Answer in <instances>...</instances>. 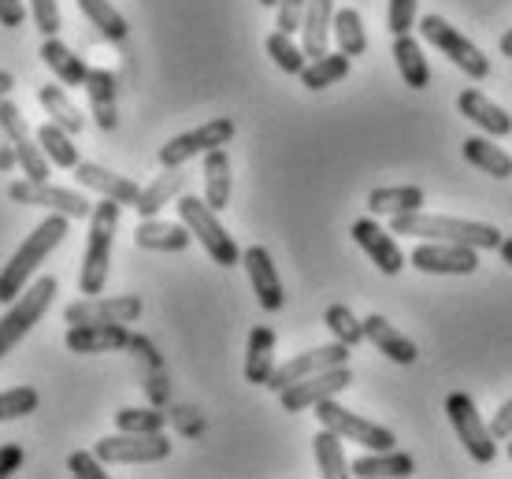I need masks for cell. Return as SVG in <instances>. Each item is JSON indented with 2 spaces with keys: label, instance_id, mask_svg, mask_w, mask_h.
I'll return each instance as SVG.
<instances>
[{
  "label": "cell",
  "instance_id": "38",
  "mask_svg": "<svg viewBox=\"0 0 512 479\" xmlns=\"http://www.w3.org/2000/svg\"><path fill=\"white\" fill-rule=\"evenodd\" d=\"M334 41H338V49L346 52L349 60L368 52V34H364V19H360L357 8L334 12Z\"/></svg>",
  "mask_w": 512,
  "mask_h": 479
},
{
  "label": "cell",
  "instance_id": "5",
  "mask_svg": "<svg viewBox=\"0 0 512 479\" xmlns=\"http://www.w3.org/2000/svg\"><path fill=\"white\" fill-rule=\"evenodd\" d=\"M175 208H179V220L190 227V234L205 246V253L216 260L219 268H234V264H242V249H238V242L227 234V227L219 223V212L208 205V201L190 197V194H179Z\"/></svg>",
  "mask_w": 512,
  "mask_h": 479
},
{
  "label": "cell",
  "instance_id": "29",
  "mask_svg": "<svg viewBox=\"0 0 512 479\" xmlns=\"http://www.w3.org/2000/svg\"><path fill=\"white\" fill-rule=\"evenodd\" d=\"M231 190H234V179H231V156L227 149L219 145V149H208L205 153V201L216 212L231 205Z\"/></svg>",
  "mask_w": 512,
  "mask_h": 479
},
{
  "label": "cell",
  "instance_id": "49",
  "mask_svg": "<svg viewBox=\"0 0 512 479\" xmlns=\"http://www.w3.org/2000/svg\"><path fill=\"white\" fill-rule=\"evenodd\" d=\"M26 23V4L23 0H0V26H8V30H15V26Z\"/></svg>",
  "mask_w": 512,
  "mask_h": 479
},
{
  "label": "cell",
  "instance_id": "28",
  "mask_svg": "<svg viewBox=\"0 0 512 479\" xmlns=\"http://www.w3.org/2000/svg\"><path fill=\"white\" fill-rule=\"evenodd\" d=\"M41 60H45V67H49L52 75L60 78L64 86H86V75H90V67H86V60L78 56V52H71L60 38H45L41 41Z\"/></svg>",
  "mask_w": 512,
  "mask_h": 479
},
{
  "label": "cell",
  "instance_id": "46",
  "mask_svg": "<svg viewBox=\"0 0 512 479\" xmlns=\"http://www.w3.org/2000/svg\"><path fill=\"white\" fill-rule=\"evenodd\" d=\"M67 468H71V476H78V479H108L101 457L86 454V450H78V454L67 457Z\"/></svg>",
  "mask_w": 512,
  "mask_h": 479
},
{
  "label": "cell",
  "instance_id": "11",
  "mask_svg": "<svg viewBox=\"0 0 512 479\" xmlns=\"http://www.w3.org/2000/svg\"><path fill=\"white\" fill-rule=\"evenodd\" d=\"M234 138V119L219 116V119H208L201 127L186 130L179 138H171V142L160 149V164L164 168H182V164H190L193 156H205L208 149H219V145H227Z\"/></svg>",
  "mask_w": 512,
  "mask_h": 479
},
{
  "label": "cell",
  "instance_id": "43",
  "mask_svg": "<svg viewBox=\"0 0 512 479\" xmlns=\"http://www.w3.org/2000/svg\"><path fill=\"white\" fill-rule=\"evenodd\" d=\"M167 416L156 413V409H119L116 413V428L119 431H138V435H149V431H164Z\"/></svg>",
  "mask_w": 512,
  "mask_h": 479
},
{
  "label": "cell",
  "instance_id": "56",
  "mask_svg": "<svg viewBox=\"0 0 512 479\" xmlns=\"http://www.w3.org/2000/svg\"><path fill=\"white\" fill-rule=\"evenodd\" d=\"M505 442H509V461H512V435H509V439H505Z\"/></svg>",
  "mask_w": 512,
  "mask_h": 479
},
{
  "label": "cell",
  "instance_id": "16",
  "mask_svg": "<svg viewBox=\"0 0 512 479\" xmlns=\"http://www.w3.org/2000/svg\"><path fill=\"white\" fill-rule=\"evenodd\" d=\"M138 294H119V298H82L64 309L67 324H134L141 316Z\"/></svg>",
  "mask_w": 512,
  "mask_h": 479
},
{
  "label": "cell",
  "instance_id": "9",
  "mask_svg": "<svg viewBox=\"0 0 512 479\" xmlns=\"http://www.w3.org/2000/svg\"><path fill=\"white\" fill-rule=\"evenodd\" d=\"M316 416H320L323 428H331L334 435H342V439H349V442H360L364 450H394L397 446L394 431L383 428V424H372V420H364V416H357V413H349V409H342L334 398H323V402L316 405Z\"/></svg>",
  "mask_w": 512,
  "mask_h": 479
},
{
  "label": "cell",
  "instance_id": "35",
  "mask_svg": "<svg viewBox=\"0 0 512 479\" xmlns=\"http://www.w3.org/2000/svg\"><path fill=\"white\" fill-rule=\"evenodd\" d=\"M368 208L375 216H397V212H416L423 208L420 186H379L368 194Z\"/></svg>",
  "mask_w": 512,
  "mask_h": 479
},
{
  "label": "cell",
  "instance_id": "53",
  "mask_svg": "<svg viewBox=\"0 0 512 479\" xmlns=\"http://www.w3.org/2000/svg\"><path fill=\"white\" fill-rule=\"evenodd\" d=\"M498 253H501V260H505V264H512V238H501Z\"/></svg>",
  "mask_w": 512,
  "mask_h": 479
},
{
  "label": "cell",
  "instance_id": "50",
  "mask_svg": "<svg viewBox=\"0 0 512 479\" xmlns=\"http://www.w3.org/2000/svg\"><path fill=\"white\" fill-rule=\"evenodd\" d=\"M490 435H494L498 442H505L512 435V398L494 413V420H490Z\"/></svg>",
  "mask_w": 512,
  "mask_h": 479
},
{
  "label": "cell",
  "instance_id": "7",
  "mask_svg": "<svg viewBox=\"0 0 512 479\" xmlns=\"http://www.w3.org/2000/svg\"><path fill=\"white\" fill-rule=\"evenodd\" d=\"M93 454L101 457L104 465H156V461L171 457V439L164 431H149V435L119 431V435L97 442Z\"/></svg>",
  "mask_w": 512,
  "mask_h": 479
},
{
  "label": "cell",
  "instance_id": "24",
  "mask_svg": "<svg viewBox=\"0 0 512 479\" xmlns=\"http://www.w3.org/2000/svg\"><path fill=\"white\" fill-rule=\"evenodd\" d=\"M364 338H368L383 357H390L394 364H416V357H420L416 342L401 335L386 316H364Z\"/></svg>",
  "mask_w": 512,
  "mask_h": 479
},
{
  "label": "cell",
  "instance_id": "45",
  "mask_svg": "<svg viewBox=\"0 0 512 479\" xmlns=\"http://www.w3.org/2000/svg\"><path fill=\"white\" fill-rule=\"evenodd\" d=\"M30 15L45 38H56V30H60V4L56 0H30Z\"/></svg>",
  "mask_w": 512,
  "mask_h": 479
},
{
  "label": "cell",
  "instance_id": "3",
  "mask_svg": "<svg viewBox=\"0 0 512 479\" xmlns=\"http://www.w3.org/2000/svg\"><path fill=\"white\" fill-rule=\"evenodd\" d=\"M119 212L123 205L104 197L101 205H93L90 212V238H86V253H82V272H78V290L86 298L104 294L108 283V268H112V242H116Z\"/></svg>",
  "mask_w": 512,
  "mask_h": 479
},
{
  "label": "cell",
  "instance_id": "18",
  "mask_svg": "<svg viewBox=\"0 0 512 479\" xmlns=\"http://www.w3.org/2000/svg\"><path fill=\"white\" fill-rule=\"evenodd\" d=\"M130 327L127 324H71L67 327V350L93 357V353H119L130 346Z\"/></svg>",
  "mask_w": 512,
  "mask_h": 479
},
{
  "label": "cell",
  "instance_id": "33",
  "mask_svg": "<svg viewBox=\"0 0 512 479\" xmlns=\"http://www.w3.org/2000/svg\"><path fill=\"white\" fill-rule=\"evenodd\" d=\"M38 101H41V108L52 116V123H56V127H64L67 134H82V130H86V116L78 112V104L67 97L64 86H41Z\"/></svg>",
  "mask_w": 512,
  "mask_h": 479
},
{
  "label": "cell",
  "instance_id": "55",
  "mask_svg": "<svg viewBox=\"0 0 512 479\" xmlns=\"http://www.w3.org/2000/svg\"><path fill=\"white\" fill-rule=\"evenodd\" d=\"M260 4H264V8H275V4H279V0H260Z\"/></svg>",
  "mask_w": 512,
  "mask_h": 479
},
{
  "label": "cell",
  "instance_id": "17",
  "mask_svg": "<svg viewBox=\"0 0 512 479\" xmlns=\"http://www.w3.org/2000/svg\"><path fill=\"white\" fill-rule=\"evenodd\" d=\"M242 264H245V275H249V283H253V294L260 301V309L264 312H279L286 305V294H282V279L275 272V260L264 246H249L242 253Z\"/></svg>",
  "mask_w": 512,
  "mask_h": 479
},
{
  "label": "cell",
  "instance_id": "2",
  "mask_svg": "<svg viewBox=\"0 0 512 479\" xmlns=\"http://www.w3.org/2000/svg\"><path fill=\"white\" fill-rule=\"evenodd\" d=\"M67 223L71 220H67L64 212H52L49 220H41L38 227H34V234H26V242L15 249V257L8 260L4 272H0V305H12L26 286H30V275L41 268V260L49 257L56 246H64Z\"/></svg>",
  "mask_w": 512,
  "mask_h": 479
},
{
  "label": "cell",
  "instance_id": "8",
  "mask_svg": "<svg viewBox=\"0 0 512 479\" xmlns=\"http://www.w3.org/2000/svg\"><path fill=\"white\" fill-rule=\"evenodd\" d=\"M446 416L453 431H457V439L464 442V450L472 454V461L479 465H490L494 457H498V446H494V435H490V424H483V416L475 409V402L468 394H449L446 398Z\"/></svg>",
  "mask_w": 512,
  "mask_h": 479
},
{
  "label": "cell",
  "instance_id": "32",
  "mask_svg": "<svg viewBox=\"0 0 512 479\" xmlns=\"http://www.w3.org/2000/svg\"><path fill=\"white\" fill-rule=\"evenodd\" d=\"M464 160L483 171V175H494V179H509L512 175V156L501 145L490 142V138H483V134H475V138L464 142Z\"/></svg>",
  "mask_w": 512,
  "mask_h": 479
},
{
  "label": "cell",
  "instance_id": "22",
  "mask_svg": "<svg viewBox=\"0 0 512 479\" xmlns=\"http://www.w3.org/2000/svg\"><path fill=\"white\" fill-rule=\"evenodd\" d=\"M457 108H461L464 119H472L475 127L483 130L487 138H505V134H512V116L501 108V104H494L490 97H483V90H475V86H468V90H461V97H457Z\"/></svg>",
  "mask_w": 512,
  "mask_h": 479
},
{
  "label": "cell",
  "instance_id": "31",
  "mask_svg": "<svg viewBox=\"0 0 512 479\" xmlns=\"http://www.w3.org/2000/svg\"><path fill=\"white\" fill-rule=\"evenodd\" d=\"M394 60H397L401 78H405V86H412V90H427V82H431V67H427L423 45L412 38V34H397L394 38Z\"/></svg>",
  "mask_w": 512,
  "mask_h": 479
},
{
  "label": "cell",
  "instance_id": "6",
  "mask_svg": "<svg viewBox=\"0 0 512 479\" xmlns=\"http://www.w3.org/2000/svg\"><path fill=\"white\" fill-rule=\"evenodd\" d=\"M416 26L423 30V41H427V45H435V49L446 56L449 64L461 67V71L472 78V82H483V78L490 75V60L483 56V49H475L472 41L464 38L461 30H453V26H449L442 15H423Z\"/></svg>",
  "mask_w": 512,
  "mask_h": 479
},
{
  "label": "cell",
  "instance_id": "14",
  "mask_svg": "<svg viewBox=\"0 0 512 479\" xmlns=\"http://www.w3.org/2000/svg\"><path fill=\"white\" fill-rule=\"evenodd\" d=\"M334 364H349V346H346V342H338V338H334L331 346H316V350L297 353V357H290L286 364H279L264 387L279 394V390H286L290 383H297V379L316 376V372H323V368H334Z\"/></svg>",
  "mask_w": 512,
  "mask_h": 479
},
{
  "label": "cell",
  "instance_id": "54",
  "mask_svg": "<svg viewBox=\"0 0 512 479\" xmlns=\"http://www.w3.org/2000/svg\"><path fill=\"white\" fill-rule=\"evenodd\" d=\"M501 56H509V60H512V30H505V34H501Z\"/></svg>",
  "mask_w": 512,
  "mask_h": 479
},
{
  "label": "cell",
  "instance_id": "4",
  "mask_svg": "<svg viewBox=\"0 0 512 479\" xmlns=\"http://www.w3.org/2000/svg\"><path fill=\"white\" fill-rule=\"evenodd\" d=\"M56 294H60V283H56L52 275H41V279H34V283L26 286L23 294L8 305V312L0 316V357H8V353L38 327V320L49 312Z\"/></svg>",
  "mask_w": 512,
  "mask_h": 479
},
{
  "label": "cell",
  "instance_id": "10",
  "mask_svg": "<svg viewBox=\"0 0 512 479\" xmlns=\"http://www.w3.org/2000/svg\"><path fill=\"white\" fill-rule=\"evenodd\" d=\"M349 387H353L349 364H334V368H323L316 376L297 379V383H290L286 390H279V402L286 413H305V409H316L323 398H338V394Z\"/></svg>",
  "mask_w": 512,
  "mask_h": 479
},
{
  "label": "cell",
  "instance_id": "34",
  "mask_svg": "<svg viewBox=\"0 0 512 479\" xmlns=\"http://www.w3.org/2000/svg\"><path fill=\"white\" fill-rule=\"evenodd\" d=\"M349 60L346 52H327V56H320V60H308L305 71H301V86L305 90H327V86H334V82H342V78L349 75Z\"/></svg>",
  "mask_w": 512,
  "mask_h": 479
},
{
  "label": "cell",
  "instance_id": "52",
  "mask_svg": "<svg viewBox=\"0 0 512 479\" xmlns=\"http://www.w3.org/2000/svg\"><path fill=\"white\" fill-rule=\"evenodd\" d=\"M12 86H15V75H12V71H0V101H4L8 93H12Z\"/></svg>",
  "mask_w": 512,
  "mask_h": 479
},
{
  "label": "cell",
  "instance_id": "37",
  "mask_svg": "<svg viewBox=\"0 0 512 479\" xmlns=\"http://www.w3.org/2000/svg\"><path fill=\"white\" fill-rule=\"evenodd\" d=\"M312 450H316L320 476H327V479L349 476V461H346V450H342V435H334L331 428H323L320 435L312 439Z\"/></svg>",
  "mask_w": 512,
  "mask_h": 479
},
{
  "label": "cell",
  "instance_id": "15",
  "mask_svg": "<svg viewBox=\"0 0 512 479\" xmlns=\"http://www.w3.org/2000/svg\"><path fill=\"white\" fill-rule=\"evenodd\" d=\"M412 268L423 275H472L479 272V249L457 242H423L412 253Z\"/></svg>",
  "mask_w": 512,
  "mask_h": 479
},
{
  "label": "cell",
  "instance_id": "25",
  "mask_svg": "<svg viewBox=\"0 0 512 479\" xmlns=\"http://www.w3.org/2000/svg\"><path fill=\"white\" fill-rule=\"evenodd\" d=\"M134 242L138 249H149V253H182V249L193 242V234L186 223H164L149 216V220L138 223V231H134Z\"/></svg>",
  "mask_w": 512,
  "mask_h": 479
},
{
  "label": "cell",
  "instance_id": "19",
  "mask_svg": "<svg viewBox=\"0 0 512 479\" xmlns=\"http://www.w3.org/2000/svg\"><path fill=\"white\" fill-rule=\"evenodd\" d=\"M349 234H353V242H357V246L364 249L368 257H372V264L383 275H397L401 268H405V253L397 249L394 231L379 227L375 220H357Z\"/></svg>",
  "mask_w": 512,
  "mask_h": 479
},
{
  "label": "cell",
  "instance_id": "42",
  "mask_svg": "<svg viewBox=\"0 0 512 479\" xmlns=\"http://www.w3.org/2000/svg\"><path fill=\"white\" fill-rule=\"evenodd\" d=\"M38 409V390L34 387H12L0 394V424H8V420H19V416L34 413Z\"/></svg>",
  "mask_w": 512,
  "mask_h": 479
},
{
  "label": "cell",
  "instance_id": "41",
  "mask_svg": "<svg viewBox=\"0 0 512 479\" xmlns=\"http://www.w3.org/2000/svg\"><path fill=\"white\" fill-rule=\"evenodd\" d=\"M323 324H327V331H331L338 342H346L349 350L364 342V320H357L349 305H331V309L323 312Z\"/></svg>",
  "mask_w": 512,
  "mask_h": 479
},
{
  "label": "cell",
  "instance_id": "51",
  "mask_svg": "<svg viewBox=\"0 0 512 479\" xmlns=\"http://www.w3.org/2000/svg\"><path fill=\"white\" fill-rule=\"evenodd\" d=\"M19 160H15V149H12V142H8V134L0 130V175H8V171L15 168Z\"/></svg>",
  "mask_w": 512,
  "mask_h": 479
},
{
  "label": "cell",
  "instance_id": "21",
  "mask_svg": "<svg viewBox=\"0 0 512 479\" xmlns=\"http://www.w3.org/2000/svg\"><path fill=\"white\" fill-rule=\"evenodd\" d=\"M75 179H78V186H86V190H93V194L112 197V201L130 205V208H134V201H138V194H141V186L134 179L116 175V171L101 168V164H90V160H78Z\"/></svg>",
  "mask_w": 512,
  "mask_h": 479
},
{
  "label": "cell",
  "instance_id": "47",
  "mask_svg": "<svg viewBox=\"0 0 512 479\" xmlns=\"http://www.w3.org/2000/svg\"><path fill=\"white\" fill-rule=\"evenodd\" d=\"M275 8H279V30H282V34H301L308 0H279Z\"/></svg>",
  "mask_w": 512,
  "mask_h": 479
},
{
  "label": "cell",
  "instance_id": "40",
  "mask_svg": "<svg viewBox=\"0 0 512 479\" xmlns=\"http://www.w3.org/2000/svg\"><path fill=\"white\" fill-rule=\"evenodd\" d=\"M264 49H268V56L275 60V67H279V71H286V75H301V71H305L308 56H305V49L294 41V34H282V30H275V34H268Z\"/></svg>",
  "mask_w": 512,
  "mask_h": 479
},
{
  "label": "cell",
  "instance_id": "30",
  "mask_svg": "<svg viewBox=\"0 0 512 479\" xmlns=\"http://www.w3.org/2000/svg\"><path fill=\"white\" fill-rule=\"evenodd\" d=\"M416 472V461L409 454H401V450H368L364 457H357L353 465H349V476H360V479H375V476H412Z\"/></svg>",
  "mask_w": 512,
  "mask_h": 479
},
{
  "label": "cell",
  "instance_id": "13",
  "mask_svg": "<svg viewBox=\"0 0 512 479\" xmlns=\"http://www.w3.org/2000/svg\"><path fill=\"white\" fill-rule=\"evenodd\" d=\"M0 130L8 134V142H12V149H15V160H19V168L26 171V179H38V182L49 179V175H52L49 156L41 153L38 138L26 130L23 112H19V108L8 101V97L0 101Z\"/></svg>",
  "mask_w": 512,
  "mask_h": 479
},
{
  "label": "cell",
  "instance_id": "39",
  "mask_svg": "<svg viewBox=\"0 0 512 479\" xmlns=\"http://www.w3.org/2000/svg\"><path fill=\"white\" fill-rule=\"evenodd\" d=\"M78 8H82V15L90 19L97 30H101V38H108V41H123L130 34V26H127V19L112 8V0H75Z\"/></svg>",
  "mask_w": 512,
  "mask_h": 479
},
{
  "label": "cell",
  "instance_id": "44",
  "mask_svg": "<svg viewBox=\"0 0 512 479\" xmlns=\"http://www.w3.org/2000/svg\"><path fill=\"white\" fill-rule=\"evenodd\" d=\"M386 26L390 34H412L416 26V0H390V12H386Z\"/></svg>",
  "mask_w": 512,
  "mask_h": 479
},
{
  "label": "cell",
  "instance_id": "20",
  "mask_svg": "<svg viewBox=\"0 0 512 479\" xmlns=\"http://www.w3.org/2000/svg\"><path fill=\"white\" fill-rule=\"evenodd\" d=\"M86 101H90V116L93 123L108 134V130L119 127V108H116V71H108V67H90V75H86Z\"/></svg>",
  "mask_w": 512,
  "mask_h": 479
},
{
  "label": "cell",
  "instance_id": "48",
  "mask_svg": "<svg viewBox=\"0 0 512 479\" xmlns=\"http://www.w3.org/2000/svg\"><path fill=\"white\" fill-rule=\"evenodd\" d=\"M23 446L19 442H8V446H0V479H8L12 472H19L23 465Z\"/></svg>",
  "mask_w": 512,
  "mask_h": 479
},
{
  "label": "cell",
  "instance_id": "12",
  "mask_svg": "<svg viewBox=\"0 0 512 479\" xmlns=\"http://www.w3.org/2000/svg\"><path fill=\"white\" fill-rule=\"evenodd\" d=\"M8 197L15 205H30V208H49V212H64L67 220H90L93 205L75 190H64V186H52L49 179H23L8 186Z\"/></svg>",
  "mask_w": 512,
  "mask_h": 479
},
{
  "label": "cell",
  "instance_id": "26",
  "mask_svg": "<svg viewBox=\"0 0 512 479\" xmlns=\"http://www.w3.org/2000/svg\"><path fill=\"white\" fill-rule=\"evenodd\" d=\"M186 182H190V175H186L182 168H164V175H156V179L138 194V201H134V212H138L141 220L160 216V208L171 205V201L186 190Z\"/></svg>",
  "mask_w": 512,
  "mask_h": 479
},
{
  "label": "cell",
  "instance_id": "23",
  "mask_svg": "<svg viewBox=\"0 0 512 479\" xmlns=\"http://www.w3.org/2000/svg\"><path fill=\"white\" fill-rule=\"evenodd\" d=\"M331 30H334V0H308L305 23H301V49L308 60H320L331 52Z\"/></svg>",
  "mask_w": 512,
  "mask_h": 479
},
{
  "label": "cell",
  "instance_id": "36",
  "mask_svg": "<svg viewBox=\"0 0 512 479\" xmlns=\"http://www.w3.org/2000/svg\"><path fill=\"white\" fill-rule=\"evenodd\" d=\"M38 145H41V153L49 156V164L52 168H67V171H75L78 164V145L71 142V134H67L64 127H56V123H45V127H38Z\"/></svg>",
  "mask_w": 512,
  "mask_h": 479
},
{
  "label": "cell",
  "instance_id": "1",
  "mask_svg": "<svg viewBox=\"0 0 512 479\" xmlns=\"http://www.w3.org/2000/svg\"><path fill=\"white\" fill-rule=\"evenodd\" d=\"M390 231L412 234V238H427V242H457V246L472 249H498L505 234L494 223H475V220H453V216H427L423 208L416 212H397L390 216Z\"/></svg>",
  "mask_w": 512,
  "mask_h": 479
},
{
  "label": "cell",
  "instance_id": "27",
  "mask_svg": "<svg viewBox=\"0 0 512 479\" xmlns=\"http://www.w3.org/2000/svg\"><path fill=\"white\" fill-rule=\"evenodd\" d=\"M275 372V331L260 324L249 331V346H245V383L264 387Z\"/></svg>",
  "mask_w": 512,
  "mask_h": 479
}]
</instances>
